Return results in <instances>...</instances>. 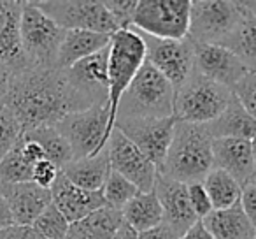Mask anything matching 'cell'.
<instances>
[{"mask_svg": "<svg viewBox=\"0 0 256 239\" xmlns=\"http://www.w3.org/2000/svg\"><path fill=\"white\" fill-rule=\"evenodd\" d=\"M2 104L16 114L23 136L44 127H56L68 114L90 109L70 86L64 69L30 67L18 72Z\"/></svg>", "mask_w": 256, "mask_h": 239, "instance_id": "obj_1", "label": "cell"}, {"mask_svg": "<svg viewBox=\"0 0 256 239\" xmlns=\"http://www.w3.org/2000/svg\"><path fill=\"white\" fill-rule=\"evenodd\" d=\"M214 169L212 137L204 125L178 122L167 158L158 172L181 183L204 181Z\"/></svg>", "mask_w": 256, "mask_h": 239, "instance_id": "obj_2", "label": "cell"}, {"mask_svg": "<svg viewBox=\"0 0 256 239\" xmlns=\"http://www.w3.org/2000/svg\"><path fill=\"white\" fill-rule=\"evenodd\" d=\"M174 86L153 65L144 62L140 71L121 97L116 122L170 118L174 116Z\"/></svg>", "mask_w": 256, "mask_h": 239, "instance_id": "obj_3", "label": "cell"}, {"mask_svg": "<svg viewBox=\"0 0 256 239\" xmlns=\"http://www.w3.org/2000/svg\"><path fill=\"white\" fill-rule=\"evenodd\" d=\"M146 62V44L139 32L134 29L118 30L112 34L109 44V99H107V137L110 139V134L116 123L118 107L120 100L137 72Z\"/></svg>", "mask_w": 256, "mask_h": 239, "instance_id": "obj_4", "label": "cell"}, {"mask_svg": "<svg viewBox=\"0 0 256 239\" xmlns=\"http://www.w3.org/2000/svg\"><path fill=\"white\" fill-rule=\"evenodd\" d=\"M234 93L230 88L193 72L178 90L174 100V116L178 122L206 125L226 109Z\"/></svg>", "mask_w": 256, "mask_h": 239, "instance_id": "obj_5", "label": "cell"}, {"mask_svg": "<svg viewBox=\"0 0 256 239\" xmlns=\"http://www.w3.org/2000/svg\"><path fill=\"white\" fill-rule=\"evenodd\" d=\"M65 32L34 2H23L22 46L30 67L58 69V53Z\"/></svg>", "mask_w": 256, "mask_h": 239, "instance_id": "obj_6", "label": "cell"}, {"mask_svg": "<svg viewBox=\"0 0 256 239\" xmlns=\"http://www.w3.org/2000/svg\"><path fill=\"white\" fill-rule=\"evenodd\" d=\"M242 2L224 0H195L190 9L188 37L195 44L223 46L238 25Z\"/></svg>", "mask_w": 256, "mask_h": 239, "instance_id": "obj_7", "label": "cell"}, {"mask_svg": "<svg viewBox=\"0 0 256 239\" xmlns=\"http://www.w3.org/2000/svg\"><path fill=\"white\" fill-rule=\"evenodd\" d=\"M190 0H140L132 29L156 39H184L190 30Z\"/></svg>", "mask_w": 256, "mask_h": 239, "instance_id": "obj_8", "label": "cell"}, {"mask_svg": "<svg viewBox=\"0 0 256 239\" xmlns=\"http://www.w3.org/2000/svg\"><path fill=\"white\" fill-rule=\"evenodd\" d=\"M107 106H93L90 109L65 116L54 129L70 144L74 160L95 157L107 148Z\"/></svg>", "mask_w": 256, "mask_h": 239, "instance_id": "obj_9", "label": "cell"}, {"mask_svg": "<svg viewBox=\"0 0 256 239\" xmlns=\"http://www.w3.org/2000/svg\"><path fill=\"white\" fill-rule=\"evenodd\" d=\"M140 36L146 44V62L153 65L176 90L195 72V44L190 37L156 39L146 34Z\"/></svg>", "mask_w": 256, "mask_h": 239, "instance_id": "obj_10", "label": "cell"}, {"mask_svg": "<svg viewBox=\"0 0 256 239\" xmlns=\"http://www.w3.org/2000/svg\"><path fill=\"white\" fill-rule=\"evenodd\" d=\"M48 18L64 30L116 34L118 25L104 2H34Z\"/></svg>", "mask_w": 256, "mask_h": 239, "instance_id": "obj_11", "label": "cell"}, {"mask_svg": "<svg viewBox=\"0 0 256 239\" xmlns=\"http://www.w3.org/2000/svg\"><path fill=\"white\" fill-rule=\"evenodd\" d=\"M110 169L132 181L139 192H153L158 169L121 130L114 129L107 143Z\"/></svg>", "mask_w": 256, "mask_h": 239, "instance_id": "obj_12", "label": "cell"}, {"mask_svg": "<svg viewBox=\"0 0 256 239\" xmlns=\"http://www.w3.org/2000/svg\"><path fill=\"white\" fill-rule=\"evenodd\" d=\"M176 116L148 118V120H123L114 129L121 130L160 171L167 158L176 129Z\"/></svg>", "mask_w": 256, "mask_h": 239, "instance_id": "obj_13", "label": "cell"}, {"mask_svg": "<svg viewBox=\"0 0 256 239\" xmlns=\"http://www.w3.org/2000/svg\"><path fill=\"white\" fill-rule=\"evenodd\" d=\"M70 86L88 107L107 106L109 99V46L65 69Z\"/></svg>", "mask_w": 256, "mask_h": 239, "instance_id": "obj_14", "label": "cell"}, {"mask_svg": "<svg viewBox=\"0 0 256 239\" xmlns=\"http://www.w3.org/2000/svg\"><path fill=\"white\" fill-rule=\"evenodd\" d=\"M153 192L160 200L162 211H164V223L168 225L179 237L184 235L198 221L190 204L186 183L165 178L158 172Z\"/></svg>", "mask_w": 256, "mask_h": 239, "instance_id": "obj_15", "label": "cell"}, {"mask_svg": "<svg viewBox=\"0 0 256 239\" xmlns=\"http://www.w3.org/2000/svg\"><path fill=\"white\" fill-rule=\"evenodd\" d=\"M195 71L230 90L249 72L228 48L218 44H195Z\"/></svg>", "mask_w": 256, "mask_h": 239, "instance_id": "obj_16", "label": "cell"}, {"mask_svg": "<svg viewBox=\"0 0 256 239\" xmlns=\"http://www.w3.org/2000/svg\"><path fill=\"white\" fill-rule=\"evenodd\" d=\"M214 169L228 172L232 178L248 186L254 183V151L252 143L248 139H212Z\"/></svg>", "mask_w": 256, "mask_h": 239, "instance_id": "obj_17", "label": "cell"}, {"mask_svg": "<svg viewBox=\"0 0 256 239\" xmlns=\"http://www.w3.org/2000/svg\"><path fill=\"white\" fill-rule=\"evenodd\" d=\"M0 193L6 197L16 225H32L50 206L51 190L36 183H0Z\"/></svg>", "mask_w": 256, "mask_h": 239, "instance_id": "obj_18", "label": "cell"}, {"mask_svg": "<svg viewBox=\"0 0 256 239\" xmlns=\"http://www.w3.org/2000/svg\"><path fill=\"white\" fill-rule=\"evenodd\" d=\"M51 200L70 223L82 220L88 214L107 206L102 190L100 192H88V190L79 188V186L72 185L62 172L54 181V185L51 186Z\"/></svg>", "mask_w": 256, "mask_h": 239, "instance_id": "obj_19", "label": "cell"}, {"mask_svg": "<svg viewBox=\"0 0 256 239\" xmlns=\"http://www.w3.org/2000/svg\"><path fill=\"white\" fill-rule=\"evenodd\" d=\"M206 130L212 139H248L256 136V120L244 109L237 97H232L226 109L212 122L206 123Z\"/></svg>", "mask_w": 256, "mask_h": 239, "instance_id": "obj_20", "label": "cell"}, {"mask_svg": "<svg viewBox=\"0 0 256 239\" xmlns=\"http://www.w3.org/2000/svg\"><path fill=\"white\" fill-rule=\"evenodd\" d=\"M110 172V162L107 148L95 157H86L72 160L62 169V174L72 183L88 192H100L106 185V179Z\"/></svg>", "mask_w": 256, "mask_h": 239, "instance_id": "obj_21", "label": "cell"}, {"mask_svg": "<svg viewBox=\"0 0 256 239\" xmlns=\"http://www.w3.org/2000/svg\"><path fill=\"white\" fill-rule=\"evenodd\" d=\"M110 37L106 34L88 32V30H67L58 53V69H68L78 62L106 50L110 44Z\"/></svg>", "mask_w": 256, "mask_h": 239, "instance_id": "obj_22", "label": "cell"}, {"mask_svg": "<svg viewBox=\"0 0 256 239\" xmlns=\"http://www.w3.org/2000/svg\"><path fill=\"white\" fill-rule=\"evenodd\" d=\"M202 223L214 239H254L256 235V228L244 213L242 204L230 209H214Z\"/></svg>", "mask_w": 256, "mask_h": 239, "instance_id": "obj_23", "label": "cell"}, {"mask_svg": "<svg viewBox=\"0 0 256 239\" xmlns=\"http://www.w3.org/2000/svg\"><path fill=\"white\" fill-rule=\"evenodd\" d=\"M121 223L123 213L106 206L82 220L70 223L65 239H112Z\"/></svg>", "mask_w": 256, "mask_h": 239, "instance_id": "obj_24", "label": "cell"}, {"mask_svg": "<svg viewBox=\"0 0 256 239\" xmlns=\"http://www.w3.org/2000/svg\"><path fill=\"white\" fill-rule=\"evenodd\" d=\"M223 48H228L249 72H256V16L242 2V16L238 25L226 39Z\"/></svg>", "mask_w": 256, "mask_h": 239, "instance_id": "obj_25", "label": "cell"}, {"mask_svg": "<svg viewBox=\"0 0 256 239\" xmlns=\"http://www.w3.org/2000/svg\"><path fill=\"white\" fill-rule=\"evenodd\" d=\"M123 220L137 232L150 230L164 223V211L154 192H139L123 207Z\"/></svg>", "mask_w": 256, "mask_h": 239, "instance_id": "obj_26", "label": "cell"}, {"mask_svg": "<svg viewBox=\"0 0 256 239\" xmlns=\"http://www.w3.org/2000/svg\"><path fill=\"white\" fill-rule=\"evenodd\" d=\"M204 186L210 197L214 209H230V207L240 204L242 199V185L228 172L221 169H212L204 178Z\"/></svg>", "mask_w": 256, "mask_h": 239, "instance_id": "obj_27", "label": "cell"}, {"mask_svg": "<svg viewBox=\"0 0 256 239\" xmlns=\"http://www.w3.org/2000/svg\"><path fill=\"white\" fill-rule=\"evenodd\" d=\"M25 137L39 143L40 146H42L44 153H46V158L53 162L60 171L65 165L74 160V153H72L70 144L67 143V139H65L54 127L37 129L30 134H25Z\"/></svg>", "mask_w": 256, "mask_h": 239, "instance_id": "obj_28", "label": "cell"}, {"mask_svg": "<svg viewBox=\"0 0 256 239\" xmlns=\"http://www.w3.org/2000/svg\"><path fill=\"white\" fill-rule=\"evenodd\" d=\"M34 167L36 162L26 155L22 137L20 143L0 160V183H30Z\"/></svg>", "mask_w": 256, "mask_h": 239, "instance_id": "obj_29", "label": "cell"}, {"mask_svg": "<svg viewBox=\"0 0 256 239\" xmlns=\"http://www.w3.org/2000/svg\"><path fill=\"white\" fill-rule=\"evenodd\" d=\"M102 193L107 207L123 211V207L139 193V188L132 181H128L124 176H121L120 172L110 169L109 176L106 179V185L102 188Z\"/></svg>", "mask_w": 256, "mask_h": 239, "instance_id": "obj_30", "label": "cell"}, {"mask_svg": "<svg viewBox=\"0 0 256 239\" xmlns=\"http://www.w3.org/2000/svg\"><path fill=\"white\" fill-rule=\"evenodd\" d=\"M30 227H34L46 239H65L68 234V228H70V221L51 202Z\"/></svg>", "mask_w": 256, "mask_h": 239, "instance_id": "obj_31", "label": "cell"}, {"mask_svg": "<svg viewBox=\"0 0 256 239\" xmlns=\"http://www.w3.org/2000/svg\"><path fill=\"white\" fill-rule=\"evenodd\" d=\"M23 129L16 114L6 104H0V160L20 143Z\"/></svg>", "mask_w": 256, "mask_h": 239, "instance_id": "obj_32", "label": "cell"}, {"mask_svg": "<svg viewBox=\"0 0 256 239\" xmlns=\"http://www.w3.org/2000/svg\"><path fill=\"white\" fill-rule=\"evenodd\" d=\"M232 93L237 97V100L244 106V109L256 120V72H248L232 88Z\"/></svg>", "mask_w": 256, "mask_h": 239, "instance_id": "obj_33", "label": "cell"}, {"mask_svg": "<svg viewBox=\"0 0 256 239\" xmlns=\"http://www.w3.org/2000/svg\"><path fill=\"white\" fill-rule=\"evenodd\" d=\"M137 4L139 2H136V0H109V2H104V6L110 13V16H112V20L116 22L120 30L132 29Z\"/></svg>", "mask_w": 256, "mask_h": 239, "instance_id": "obj_34", "label": "cell"}, {"mask_svg": "<svg viewBox=\"0 0 256 239\" xmlns=\"http://www.w3.org/2000/svg\"><path fill=\"white\" fill-rule=\"evenodd\" d=\"M188 197H190V204H192L193 213L196 214L198 220H204V218L209 216L214 211L210 197H209V193H207L202 181L188 183Z\"/></svg>", "mask_w": 256, "mask_h": 239, "instance_id": "obj_35", "label": "cell"}, {"mask_svg": "<svg viewBox=\"0 0 256 239\" xmlns=\"http://www.w3.org/2000/svg\"><path fill=\"white\" fill-rule=\"evenodd\" d=\"M60 172L62 171L53 164V162L44 158V160H40L39 164H36V167H34L32 183L42 186V188L51 190V186L54 185V181H56V178L60 176Z\"/></svg>", "mask_w": 256, "mask_h": 239, "instance_id": "obj_36", "label": "cell"}, {"mask_svg": "<svg viewBox=\"0 0 256 239\" xmlns=\"http://www.w3.org/2000/svg\"><path fill=\"white\" fill-rule=\"evenodd\" d=\"M0 239H46L30 225H12L0 230Z\"/></svg>", "mask_w": 256, "mask_h": 239, "instance_id": "obj_37", "label": "cell"}, {"mask_svg": "<svg viewBox=\"0 0 256 239\" xmlns=\"http://www.w3.org/2000/svg\"><path fill=\"white\" fill-rule=\"evenodd\" d=\"M242 209L248 214L249 221L252 223V227L256 228V183H249L248 186H244L242 190Z\"/></svg>", "mask_w": 256, "mask_h": 239, "instance_id": "obj_38", "label": "cell"}, {"mask_svg": "<svg viewBox=\"0 0 256 239\" xmlns=\"http://www.w3.org/2000/svg\"><path fill=\"white\" fill-rule=\"evenodd\" d=\"M23 11V2H0V34L8 29L11 20Z\"/></svg>", "mask_w": 256, "mask_h": 239, "instance_id": "obj_39", "label": "cell"}, {"mask_svg": "<svg viewBox=\"0 0 256 239\" xmlns=\"http://www.w3.org/2000/svg\"><path fill=\"white\" fill-rule=\"evenodd\" d=\"M139 239H179V235L168 225L160 223L150 230L139 232Z\"/></svg>", "mask_w": 256, "mask_h": 239, "instance_id": "obj_40", "label": "cell"}, {"mask_svg": "<svg viewBox=\"0 0 256 239\" xmlns=\"http://www.w3.org/2000/svg\"><path fill=\"white\" fill-rule=\"evenodd\" d=\"M12 78H14L12 69L8 64H4V62H0V104L4 102V99L8 97Z\"/></svg>", "mask_w": 256, "mask_h": 239, "instance_id": "obj_41", "label": "cell"}, {"mask_svg": "<svg viewBox=\"0 0 256 239\" xmlns=\"http://www.w3.org/2000/svg\"><path fill=\"white\" fill-rule=\"evenodd\" d=\"M14 223V218H12V213L9 209V204L6 200V197L0 193V230H4V228L12 227Z\"/></svg>", "mask_w": 256, "mask_h": 239, "instance_id": "obj_42", "label": "cell"}, {"mask_svg": "<svg viewBox=\"0 0 256 239\" xmlns=\"http://www.w3.org/2000/svg\"><path fill=\"white\" fill-rule=\"evenodd\" d=\"M179 239H214V237L209 234V230H207L206 225L202 223V220H198L184 235H181Z\"/></svg>", "mask_w": 256, "mask_h": 239, "instance_id": "obj_43", "label": "cell"}, {"mask_svg": "<svg viewBox=\"0 0 256 239\" xmlns=\"http://www.w3.org/2000/svg\"><path fill=\"white\" fill-rule=\"evenodd\" d=\"M112 239H139V232H137L134 227H130V225L123 220V223H121V227L118 228V232L114 234Z\"/></svg>", "mask_w": 256, "mask_h": 239, "instance_id": "obj_44", "label": "cell"}, {"mask_svg": "<svg viewBox=\"0 0 256 239\" xmlns=\"http://www.w3.org/2000/svg\"><path fill=\"white\" fill-rule=\"evenodd\" d=\"M246 6L249 8V11L252 13V15L256 16V2H246Z\"/></svg>", "mask_w": 256, "mask_h": 239, "instance_id": "obj_45", "label": "cell"}, {"mask_svg": "<svg viewBox=\"0 0 256 239\" xmlns=\"http://www.w3.org/2000/svg\"><path fill=\"white\" fill-rule=\"evenodd\" d=\"M251 143H252V151H254V171H256V136H254V139H252Z\"/></svg>", "mask_w": 256, "mask_h": 239, "instance_id": "obj_46", "label": "cell"}, {"mask_svg": "<svg viewBox=\"0 0 256 239\" xmlns=\"http://www.w3.org/2000/svg\"><path fill=\"white\" fill-rule=\"evenodd\" d=\"M254 183H256V179H254Z\"/></svg>", "mask_w": 256, "mask_h": 239, "instance_id": "obj_47", "label": "cell"}, {"mask_svg": "<svg viewBox=\"0 0 256 239\" xmlns=\"http://www.w3.org/2000/svg\"><path fill=\"white\" fill-rule=\"evenodd\" d=\"M254 239H256V235H254Z\"/></svg>", "mask_w": 256, "mask_h": 239, "instance_id": "obj_48", "label": "cell"}]
</instances>
